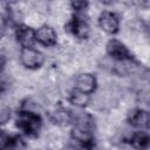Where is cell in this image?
<instances>
[{"label": "cell", "mask_w": 150, "mask_h": 150, "mask_svg": "<svg viewBox=\"0 0 150 150\" xmlns=\"http://www.w3.org/2000/svg\"><path fill=\"white\" fill-rule=\"evenodd\" d=\"M98 26L107 34H116L120 29V18L114 12L104 11L98 16Z\"/></svg>", "instance_id": "277c9868"}, {"label": "cell", "mask_w": 150, "mask_h": 150, "mask_svg": "<svg viewBox=\"0 0 150 150\" xmlns=\"http://www.w3.org/2000/svg\"><path fill=\"white\" fill-rule=\"evenodd\" d=\"M68 100L73 105H75L79 109H82L90 103V94L82 93V91L74 88V90L70 91Z\"/></svg>", "instance_id": "7c38bea8"}, {"label": "cell", "mask_w": 150, "mask_h": 150, "mask_svg": "<svg viewBox=\"0 0 150 150\" xmlns=\"http://www.w3.org/2000/svg\"><path fill=\"white\" fill-rule=\"evenodd\" d=\"M107 54L114 61H123L128 59H132V55L128 47L118 39H110L105 45Z\"/></svg>", "instance_id": "3957f363"}, {"label": "cell", "mask_w": 150, "mask_h": 150, "mask_svg": "<svg viewBox=\"0 0 150 150\" xmlns=\"http://www.w3.org/2000/svg\"><path fill=\"white\" fill-rule=\"evenodd\" d=\"M68 32H70L76 39L79 40H86L90 35V26L87 20L82 18L75 16L68 25H67Z\"/></svg>", "instance_id": "52a82bcc"}, {"label": "cell", "mask_w": 150, "mask_h": 150, "mask_svg": "<svg viewBox=\"0 0 150 150\" xmlns=\"http://www.w3.org/2000/svg\"><path fill=\"white\" fill-rule=\"evenodd\" d=\"M74 88L87 94H93L97 88V80L95 75L90 73H82L79 74L75 79Z\"/></svg>", "instance_id": "ba28073f"}, {"label": "cell", "mask_w": 150, "mask_h": 150, "mask_svg": "<svg viewBox=\"0 0 150 150\" xmlns=\"http://www.w3.org/2000/svg\"><path fill=\"white\" fill-rule=\"evenodd\" d=\"M5 25H6V20L4 19V16L0 14V33L2 32V29L5 28Z\"/></svg>", "instance_id": "ac0fdd59"}, {"label": "cell", "mask_w": 150, "mask_h": 150, "mask_svg": "<svg viewBox=\"0 0 150 150\" xmlns=\"http://www.w3.org/2000/svg\"><path fill=\"white\" fill-rule=\"evenodd\" d=\"M102 5H105V6H110V5H114L117 0H98Z\"/></svg>", "instance_id": "e0dca14e"}, {"label": "cell", "mask_w": 150, "mask_h": 150, "mask_svg": "<svg viewBox=\"0 0 150 150\" xmlns=\"http://www.w3.org/2000/svg\"><path fill=\"white\" fill-rule=\"evenodd\" d=\"M15 38L21 47H32L35 42V30L25 23H20L15 28Z\"/></svg>", "instance_id": "9c48e42d"}, {"label": "cell", "mask_w": 150, "mask_h": 150, "mask_svg": "<svg viewBox=\"0 0 150 150\" xmlns=\"http://www.w3.org/2000/svg\"><path fill=\"white\" fill-rule=\"evenodd\" d=\"M127 121H128V123H129L131 127L139 128V129H145V128H148V125H149L150 115H149V111H148L146 109H143V108H135V109H132V110L129 112Z\"/></svg>", "instance_id": "30bf717a"}, {"label": "cell", "mask_w": 150, "mask_h": 150, "mask_svg": "<svg viewBox=\"0 0 150 150\" xmlns=\"http://www.w3.org/2000/svg\"><path fill=\"white\" fill-rule=\"evenodd\" d=\"M11 118V108L6 104L0 102V125L5 124Z\"/></svg>", "instance_id": "4fadbf2b"}, {"label": "cell", "mask_w": 150, "mask_h": 150, "mask_svg": "<svg viewBox=\"0 0 150 150\" xmlns=\"http://www.w3.org/2000/svg\"><path fill=\"white\" fill-rule=\"evenodd\" d=\"M5 1H13V0H5Z\"/></svg>", "instance_id": "d6986e66"}, {"label": "cell", "mask_w": 150, "mask_h": 150, "mask_svg": "<svg viewBox=\"0 0 150 150\" xmlns=\"http://www.w3.org/2000/svg\"><path fill=\"white\" fill-rule=\"evenodd\" d=\"M16 125L23 134L34 137L38 136L41 130L42 118L34 110L23 108L16 115Z\"/></svg>", "instance_id": "6da1fadb"}, {"label": "cell", "mask_w": 150, "mask_h": 150, "mask_svg": "<svg viewBox=\"0 0 150 150\" xmlns=\"http://www.w3.org/2000/svg\"><path fill=\"white\" fill-rule=\"evenodd\" d=\"M131 4L141 9H148L149 8V0H130Z\"/></svg>", "instance_id": "9a60e30c"}, {"label": "cell", "mask_w": 150, "mask_h": 150, "mask_svg": "<svg viewBox=\"0 0 150 150\" xmlns=\"http://www.w3.org/2000/svg\"><path fill=\"white\" fill-rule=\"evenodd\" d=\"M70 137L74 142H76L81 146L90 148L94 143V134L91 128L74 125L70 131Z\"/></svg>", "instance_id": "8992f818"}, {"label": "cell", "mask_w": 150, "mask_h": 150, "mask_svg": "<svg viewBox=\"0 0 150 150\" xmlns=\"http://www.w3.org/2000/svg\"><path fill=\"white\" fill-rule=\"evenodd\" d=\"M19 59H20L21 64L25 68L32 69V70L40 68L45 62L43 54L40 50L33 48V46L32 47H21Z\"/></svg>", "instance_id": "7a4b0ae2"}, {"label": "cell", "mask_w": 150, "mask_h": 150, "mask_svg": "<svg viewBox=\"0 0 150 150\" xmlns=\"http://www.w3.org/2000/svg\"><path fill=\"white\" fill-rule=\"evenodd\" d=\"M69 2L70 7L76 12L86 11L89 6V0H69Z\"/></svg>", "instance_id": "5bb4252c"}, {"label": "cell", "mask_w": 150, "mask_h": 150, "mask_svg": "<svg viewBox=\"0 0 150 150\" xmlns=\"http://www.w3.org/2000/svg\"><path fill=\"white\" fill-rule=\"evenodd\" d=\"M129 143L132 148H136V149H146L150 144V136L146 131L144 130H138V131H135L130 135L129 137Z\"/></svg>", "instance_id": "8fae6325"}, {"label": "cell", "mask_w": 150, "mask_h": 150, "mask_svg": "<svg viewBox=\"0 0 150 150\" xmlns=\"http://www.w3.org/2000/svg\"><path fill=\"white\" fill-rule=\"evenodd\" d=\"M35 41L43 47H54L57 42V34L52 26L42 25L35 30Z\"/></svg>", "instance_id": "5b68a950"}, {"label": "cell", "mask_w": 150, "mask_h": 150, "mask_svg": "<svg viewBox=\"0 0 150 150\" xmlns=\"http://www.w3.org/2000/svg\"><path fill=\"white\" fill-rule=\"evenodd\" d=\"M6 139H7V136L2 132V130H0V148H5Z\"/></svg>", "instance_id": "2e32d148"}]
</instances>
